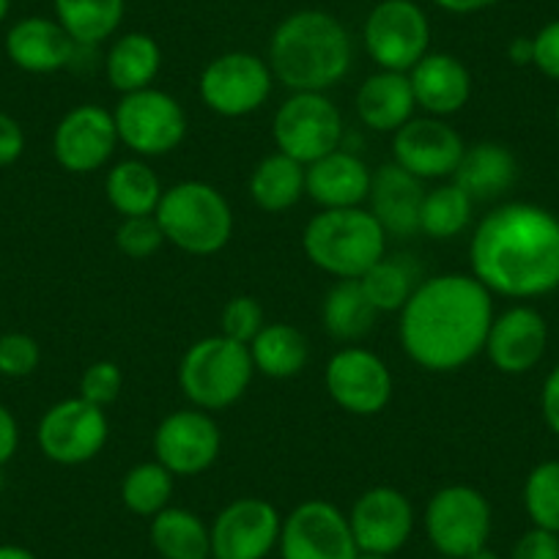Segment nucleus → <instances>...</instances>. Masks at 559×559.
<instances>
[{
    "label": "nucleus",
    "instance_id": "nucleus-1",
    "mask_svg": "<svg viewBox=\"0 0 559 559\" xmlns=\"http://www.w3.org/2000/svg\"><path fill=\"white\" fill-rule=\"evenodd\" d=\"M397 319L403 354L428 373H455L486 348L493 294L475 274L448 272L419 280Z\"/></svg>",
    "mask_w": 559,
    "mask_h": 559
},
{
    "label": "nucleus",
    "instance_id": "nucleus-2",
    "mask_svg": "<svg viewBox=\"0 0 559 559\" xmlns=\"http://www.w3.org/2000/svg\"><path fill=\"white\" fill-rule=\"evenodd\" d=\"M469 266L499 297H548L559 288V217L537 203H502L477 223Z\"/></svg>",
    "mask_w": 559,
    "mask_h": 559
},
{
    "label": "nucleus",
    "instance_id": "nucleus-3",
    "mask_svg": "<svg viewBox=\"0 0 559 559\" xmlns=\"http://www.w3.org/2000/svg\"><path fill=\"white\" fill-rule=\"evenodd\" d=\"M266 63L294 94H324L352 69V36L332 14L305 9L274 28Z\"/></svg>",
    "mask_w": 559,
    "mask_h": 559
},
{
    "label": "nucleus",
    "instance_id": "nucleus-4",
    "mask_svg": "<svg viewBox=\"0 0 559 559\" xmlns=\"http://www.w3.org/2000/svg\"><path fill=\"white\" fill-rule=\"evenodd\" d=\"M386 239L370 209H321L305 228L302 250L330 277L359 280L386 255Z\"/></svg>",
    "mask_w": 559,
    "mask_h": 559
},
{
    "label": "nucleus",
    "instance_id": "nucleus-5",
    "mask_svg": "<svg viewBox=\"0 0 559 559\" xmlns=\"http://www.w3.org/2000/svg\"><path fill=\"white\" fill-rule=\"evenodd\" d=\"M154 217L163 228L165 241L187 255H214L234 236L228 198L206 181H179L168 187Z\"/></svg>",
    "mask_w": 559,
    "mask_h": 559
},
{
    "label": "nucleus",
    "instance_id": "nucleus-6",
    "mask_svg": "<svg viewBox=\"0 0 559 559\" xmlns=\"http://www.w3.org/2000/svg\"><path fill=\"white\" fill-rule=\"evenodd\" d=\"M255 365L250 348L225 335H209L192 343L179 362L181 395L201 412H223L250 390Z\"/></svg>",
    "mask_w": 559,
    "mask_h": 559
},
{
    "label": "nucleus",
    "instance_id": "nucleus-7",
    "mask_svg": "<svg viewBox=\"0 0 559 559\" xmlns=\"http://www.w3.org/2000/svg\"><path fill=\"white\" fill-rule=\"evenodd\" d=\"M491 504L477 488L455 483L444 486L428 499L423 513V530L439 557L466 559L491 537Z\"/></svg>",
    "mask_w": 559,
    "mask_h": 559
},
{
    "label": "nucleus",
    "instance_id": "nucleus-8",
    "mask_svg": "<svg viewBox=\"0 0 559 559\" xmlns=\"http://www.w3.org/2000/svg\"><path fill=\"white\" fill-rule=\"evenodd\" d=\"M118 143L134 157L154 159L176 152L187 138V112L176 96L159 88L123 94L112 110Z\"/></svg>",
    "mask_w": 559,
    "mask_h": 559
},
{
    "label": "nucleus",
    "instance_id": "nucleus-9",
    "mask_svg": "<svg viewBox=\"0 0 559 559\" xmlns=\"http://www.w3.org/2000/svg\"><path fill=\"white\" fill-rule=\"evenodd\" d=\"M272 140L280 154L308 168L341 148L343 116L326 94H292L274 112Z\"/></svg>",
    "mask_w": 559,
    "mask_h": 559
},
{
    "label": "nucleus",
    "instance_id": "nucleus-10",
    "mask_svg": "<svg viewBox=\"0 0 559 559\" xmlns=\"http://www.w3.org/2000/svg\"><path fill=\"white\" fill-rule=\"evenodd\" d=\"M362 39L376 67L408 74L431 52V23L414 0H381L365 20Z\"/></svg>",
    "mask_w": 559,
    "mask_h": 559
},
{
    "label": "nucleus",
    "instance_id": "nucleus-11",
    "mask_svg": "<svg viewBox=\"0 0 559 559\" xmlns=\"http://www.w3.org/2000/svg\"><path fill=\"white\" fill-rule=\"evenodd\" d=\"M107 437L110 423L105 408L83 401L80 395L52 403L36 428L41 455L58 466L88 464L105 450Z\"/></svg>",
    "mask_w": 559,
    "mask_h": 559
},
{
    "label": "nucleus",
    "instance_id": "nucleus-12",
    "mask_svg": "<svg viewBox=\"0 0 559 559\" xmlns=\"http://www.w3.org/2000/svg\"><path fill=\"white\" fill-rule=\"evenodd\" d=\"M274 74L263 58L252 52H223L206 63L198 83L201 102L223 118L252 116L272 96Z\"/></svg>",
    "mask_w": 559,
    "mask_h": 559
},
{
    "label": "nucleus",
    "instance_id": "nucleus-13",
    "mask_svg": "<svg viewBox=\"0 0 559 559\" xmlns=\"http://www.w3.org/2000/svg\"><path fill=\"white\" fill-rule=\"evenodd\" d=\"M280 559H357L348 515L326 499H308L283 519Z\"/></svg>",
    "mask_w": 559,
    "mask_h": 559
},
{
    "label": "nucleus",
    "instance_id": "nucleus-14",
    "mask_svg": "<svg viewBox=\"0 0 559 559\" xmlns=\"http://www.w3.org/2000/svg\"><path fill=\"white\" fill-rule=\"evenodd\" d=\"M332 403L354 417L381 414L392 401V373L379 354L362 346H343L324 368Z\"/></svg>",
    "mask_w": 559,
    "mask_h": 559
},
{
    "label": "nucleus",
    "instance_id": "nucleus-15",
    "mask_svg": "<svg viewBox=\"0 0 559 559\" xmlns=\"http://www.w3.org/2000/svg\"><path fill=\"white\" fill-rule=\"evenodd\" d=\"M223 450L217 419L201 408H179L154 431V455L174 477H195L212 469Z\"/></svg>",
    "mask_w": 559,
    "mask_h": 559
},
{
    "label": "nucleus",
    "instance_id": "nucleus-16",
    "mask_svg": "<svg viewBox=\"0 0 559 559\" xmlns=\"http://www.w3.org/2000/svg\"><path fill=\"white\" fill-rule=\"evenodd\" d=\"M212 530V559H266L277 548L283 519L269 499L241 497L225 504Z\"/></svg>",
    "mask_w": 559,
    "mask_h": 559
},
{
    "label": "nucleus",
    "instance_id": "nucleus-17",
    "mask_svg": "<svg viewBox=\"0 0 559 559\" xmlns=\"http://www.w3.org/2000/svg\"><path fill=\"white\" fill-rule=\"evenodd\" d=\"M464 138L444 118H412L392 134V163L419 181L453 179L461 157Z\"/></svg>",
    "mask_w": 559,
    "mask_h": 559
},
{
    "label": "nucleus",
    "instance_id": "nucleus-18",
    "mask_svg": "<svg viewBox=\"0 0 559 559\" xmlns=\"http://www.w3.org/2000/svg\"><path fill=\"white\" fill-rule=\"evenodd\" d=\"M118 146L116 118L102 105H78L52 132V157L69 174H96Z\"/></svg>",
    "mask_w": 559,
    "mask_h": 559
},
{
    "label": "nucleus",
    "instance_id": "nucleus-19",
    "mask_svg": "<svg viewBox=\"0 0 559 559\" xmlns=\"http://www.w3.org/2000/svg\"><path fill=\"white\" fill-rule=\"evenodd\" d=\"M359 554L392 557L408 543L414 532V504L392 486H376L359 493L348 513Z\"/></svg>",
    "mask_w": 559,
    "mask_h": 559
},
{
    "label": "nucleus",
    "instance_id": "nucleus-20",
    "mask_svg": "<svg viewBox=\"0 0 559 559\" xmlns=\"http://www.w3.org/2000/svg\"><path fill=\"white\" fill-rule=\"evenodd\" d=\"M548 348V324L530 305L493 316L483 354L504 376H524L540 365Z\"/></svg>",
    "mask_w": 559,
    "mask_h": 559
},
{
    "label": "nucleus",
    "instance_id": "nucleus-21",
    "mask_svg": "<svg viewBox=\"0 0 559 559\" xmlns=\"http://www.w3.org/2000/svg\"><path fill=\"white\" fill-rule=\"evenodd\" d=\"M412 94L426 116L448 118L464 110L472 99V74L464 61L450 52H428L408 72Z\"/></svg>",
    "mask_w": 559,
    "mask_h": 559
},
{
    "label": "nucleus",
    "instance_id": "nucleus-22",
    "mask_svg": "<svg viewBox=\"0 0 559 559\" xmlns=\"http://www.w3.org/2000/svg\"><path fill=\"white\" fill-rule=\"evenodd\" d=\"M80 47L61 28L58 20L25 17L7 34V56L28 74H52L72 67Z\"/></svg>",
    "mask_w": 559,
    "mask_h": 559
},
{
    "label": "nucleus",
    "instance_id": "nucleus-23",
    "mask_svg": "<svg viewBox=\"0 0 559 559\" xmlns=\"http://www.w3.org/2000/svg\"><path fill=\"white\" fill-rule=\"evenodd\" d=\"M370 181L373 174L365 159L337 148L305 168V195L321 209H354L368 201Z\"/></svg>",
    "mask_w": 559,
    "mask_h": 559
},
{
    "label": "nucleus",
    "instance_id": "nucleus-24",
    "mask_svg": "<svg viewBox=\"0 0 559 559\" xmlns=\"http://www.w3.org/2000/svg\"><path fill=\"white\" fill-rule=\"evenodd\" d=\"M426 187L401 165H381L370 181V214L379 219L386 236L419 234V212L426 201Z\"/></svg>",
    "mask_w": 559,
    "mask_h": 559
},
{
    "label": "nucleus",
    "instance_id": "nucleus-25",
    "mask_svg": "<svg viewBox=\"0 0 559 559\" xmlns=\"http://www.w3.org/2000/svg\"><path fill=\"white\" fill-rule=\"evenodd\" d=\"M354 107H357L359 121L370 132L395 134L403 123L412 121L414 110H417L408 74L379 69L359 85L357 96H354Z\"/></svg>",
    "mask_w": 559,
    "mask_h": 559
},
{
    "label": "nucleus",
    "instance_id": "nucleus-26",
    "mask_svg": "<svg viewBox=\"0 0 559 559\" xmlns=\"http://www.w3.org/2000/svg\"><path fill=\"white\" fill-rule=\"evenodd\" d=\"M519 181V163L515 154L502 143H475L464 148L459 168L453 174V185H459L475 203L493 201L513 190Z\"/></svg>",
    "mask_w": 559,
    "mask_h": 559
},
{
    "label": "nucleus",
    "instance_id": "nucleus-27",
    "mask_svg": "<svg viewBox=\"0 0 559 559\" xmlns=\"http://www.w3.org/2000/svg\"><path fill=\"white\" fill-rule=\"evenodd\" d=\"M159 67H163V50H159L157 39H152L148 34H140V31L118 36L105 58L107 83L121 96L152 88Z\"/></svg>",
    "mask_w": 559,
    "mask_h": 559
},
{
    "label": "nucleus",
    "instance_id": "nucleus-28",
    "mask_svg": "<svg viewBox=\"0 0 559 559\" xmlns=\"http://www.w3.org/2000/svg\"><path fill=\"white\" fill-rule=\"evenodd\" d=\"M163 181L146 159H123L105 179L107 203L123 217H152L163 201Z\"/></svg>",
    "mask_w": 559,
    "mask_h": 559
},
{
    "label": "nucleus",
    "instance_id": "nucleus-29",
    "mask_svg": "<svg viewBox=\"0 0 559 559\" xmlns=\"http://www.w3.org/2000/svg\"><path fill=\"white\" fill-rule=\"evenodd\" d=\"M252 203L266 214H283L305 195V165L286 154H269L252 168L247 181Z\"/></svg>",
    "mask_w": 559,
    "mask_h": 559
},
{
    "label": "nucleus",
    "instance_id": "nucleus-30",
    "mask_svg": "<svg viewBox=\"0 0 559 559\" xmlns=\"http://www.w3.org/2000/svg\"><path fill=\"white\" fill-rule=\"evenodd\" d=\"M154 551L163 559H212V530L187 508H165L152 519Z\"/></svg>",
    "mask_w": 559,
    "mask_h": 559
},
{
    "label": "nucleus",
    "instance_id": "nucleus-31",
    "mask_svg": "<svg viewBox=\"0 0 559 559\" xmlns=\"http://www.w3.org/2000/svg\"><path fill=\"white\" fill-rule=\"evenodd\" d=\"M255 373L266 379H294L305 370L310 359L308 337L294 324H263V330L252 337L250 346Z\"/></svg>",
    "mask_w": 559,
    "mask_h": 559
},
{
    "label": "nucleus",
    "instance_id": "nucleus-32",
    "mask_svg": "<svg viewBox=\"0 0 559 559\" xmlns=\"http://www.w3.org/2000/svg\"><path fill=\"white\" fill-rule=\"evenodd\" d=\"M56 20L78 47H96L121 28L127 0H52Z\"/></svg>",
    "mask_w": 559,
    "mask_h": 559
},
{
    "label": "nucleus",
    "instance_id": "nucleus-33",
    "mask_svg": "<svg viewBox=\"0 0 559 559\" xmlns=\"http://www.w3.org/2000/svg\"><path fill=\"white\" fill-rule=\"evenodd\" d=\"M376 319H379V310L365 297L359 280H337L321 305L324 330L343 343H354L368 335Z\"/></svg>",
    "mask_w": 559,
    "mask_h": 559
},
{
    "label": "nucleus",
    "instance_id": "nucleus-34",
    "mask_svg": "<svg viewBox=\"0 0 559 559\" xmlns=\"http://www.w3.org/2000/svg\"><path fill=\"white\" fill-rule=\"evenodd\" d=\"M359 286H362L370 305L379 310V316L401 313L403 305L414 294V288L419 286V272L406 258L384 255L359 277Z\"/></svg>",
    "mask_w": 559,
    "mask_h": 559
},
{
    "label": "nucleus",
    "instance_id": "nucleus-35",
    "mask_svg": "<svg viewBox=\"0 0 559 559\" xmlns=\"http://www.w3.org/2000/svg\"><path fill=\"white\" fill-rule=\"evenodd\" d=\"M475 201L461 190L459 185L448 181L426 192L423 212H419V234L431 236L437 241H448L461 236L472 223Z\"/></svg>",
    "mask_w": 559,
    "mask_h": 559
},
{
    "label": "nucleus",
    "instance_id": "nucleus-36",
    "mask_svg": "<svg viewBox=\"0 0 559 559\" xmlns=\"http://www.w3.org/2000/svg\"><path fill=\"white\" fill-rule=\"evenodd\" d=\"M174 480L176 477L154 461H143V464L132 466L121 480V502L129 513L140 515V519H154L170 508L174 499Z\"/></svg>",
    "mask_w": 559,
    "mask_h": 559
},
{
    "label": "nucleus",
    "instance_id": "nucleus-37",
    "mask_svg": "<svg viewBox=\"0 0 559 559\" xmlns=\"http://www.w3.org/2000/svg\"><path fill=\"white\" fill-rule=\"evenodd\" d=\"M524 510L532 526L559 535V461H543L526 475Z\"/></svg>",
    "mask_w": 559,
    "mask_h": 559
},
{
    "label": "nucleus",
    "instance_id": "nucleus-38",
    "mask_svg": "<svg viewBox=\"0 0 559 559\" xmlns=\"http://www.w3.org/2000/svg\"><path fill=\"white\" fill-rule=\"evenodd\" d=\"M165 245V234L157 217H123L116 228V247L132 261L154 258Z\"/></svg>",
    "mask_w": 559,
    "mask_h": 559
},
{
    "label": "nucleus",
    "instance_id": "nucleus-39",
    "mask_svg": "<svg viewBox=\"0 0 559 559\" xmlns=\"http://www.w3.org/2000/svg\"><path fill=\"white\" fill-rule=\"evenodd\" d=\"M263 324H266V321H263L261 302H258L255 297H247V294H241V297H234L225 302L223 316H219V326H223V332H219V335L250 346L252 337L263 330Z\"/></svg>",
    "mask_w": 559,
    "mask_h": 559
},
{
    "label": "nucleus",
    "instance_id": "nucleus-40",
    "mask_svg": "<svg viewBox=\"0 0 559 559\" xmlns=\"http://www.w3.org/2000/svg\"><path fill=\"white\" fill-rule=\"evenodd\" d=\"M41 362V348L36 337L25 332H7L0 335V376L7 379H25Z\"/></svg>",
    "mask_w": 559,
    "mask_h": 559
},
{
    "label": "nucleus",
    "instance_id": "nucleus-41",
    "mask_svg": "<svg viewBox=\"0 0 559 559\" xmlns=\"http://www.w3.org/2000/svg\"><path fill=\"white\" fill-rule=\"evenodd\" d=\"M121 390L123 373L116 362H110V359L91 362L88 368L83 370V376H80V397L99 408H107L110 403H116Z\"/></svg>",
    "mask_w": 559,
    "mask_h": 559
},
{
    "label": "nucleus",
    "instance_id": "nucleus-42",
    "mask_svg": "<svg viewBox=\"0 0 559 559\" xmlns=\"http://www.w3.org/2000/svg\"><path fill=\"white\" fill-rule=\"evenodd\" d=\"M532 45H535V61H532V67L546 74L548 80H557L559 83V20H551V23L543 25L532 36Z\"/></svg>",
    "mask_w": 559,
    "mask_h": 559
},
{
    "label": "nucleus",
    "instance_id": "nucleus-43",
    "mask_svg": "<svg viewBox=\"0 0 559 559\" xmlns=\"http://www.w3.org/2000/svg\"><path fill=\"white\" fill-rule=\"evenodd\" d=\"M510 559H559V535L532 526L515 540Z\"/></svg>",
    "mask_w": 559,
    "mask_h": 559
},
{
    "label": "nucleus",
    "instance_id": "nucleus-44",
    "mask_svg": "<svg viewBox=\"0 0 559 559\" xmlns=\"http://www.w3.org/2000/svg\"><path fill=\"white\" fill-rule=\"evenodd\" d=\"M25 152V132L23 123L14 116L0 110V168L17 163Z\"/></svg>",
    "mask_w": 559,
    "mask_h": 559
},
{
    "label": "nucleus",
    "instance_id": "nucleus-45",
    "mask_svg": "<svg viewBox=\"0 0 559 559\" xmlns=\"http://www.w3.org/2000/svg\"><path fill=\"white\" fill-rule=\"evenodd\" d=\"M540 412L548 431L559 437V365L546 376L540 390Z\"/></svg>",
    "mask_w": 559,
    "mask_h": 559
},
{
    "label": "nucleus",
    "instance_id": "nucleus-46",
    "mask_svg": "<svg viewBox=\"0 0 559 559\" xmlns=\"http://www.w3.org/2000/svg\"><path fill=\"white\" fill-rule=\"evenodd\" d=\"M20 448V426L12 408L0 403V466H7L9 461L17 455Z\"/></svg>",
    "mask_w": 559,
    "mask_h": 559
},
{
    "label": "nucleus",
    "instance_id": "nucleus-47",
    "mask_svg": "<svg viewBox=\"0 0 559 559\" xmlns=\"http://www.w3.org/2000/svg\"><path fill=\"white\" fill-rule=\"evenodd\" d=\"M442 12L450 14H475L483 12V9H491L497 7L499 0H433Z\"/></svg>",
    "mask_w": 559,
    "mask_h": 559
},
{
    "label": "nucleus",
    "instance_id": "nucleus-48",
    "mask_svg": "<svg viewBox=\"0 0 559 559\" xmlns=\"http://www.w3.org/2000/svg\"><path fill=\"white\" fill-rule=\"evenodd\" d=\"M508 58L515 67H532L535 61V45H532V36H519V39L510 41Z\"/></svg>",
    "mask_w": 559,
    "mask_h": 559
},
{
    "label": "nucleus",
    "instance_id": "nucleus-49",
    "mask_svg": "<svg viewBox=\"0 0 559 559\" xmlns=\"http://www.w3.org/2000/svg\"><path fill=\"white\" fill-rule=\"evenodd\" d=\"M0 559H39L31 548L17 546V543H3L0 546Z\"/></svg>",
    "mask_w": 559,
    "mask_h": 559
},
{
    "label": "nucleus",
    "instance_id": "nucleus-50",
    "mask_svg": "<svg viewBox=\"0 0 559 559\" xmlns=\"http://www.w3.org/2000/svg\"><path fill=\"white\" fill-rule=\"evenodd\" d=\"M466 559H502V557H499L497 551H491V548H488V546H483V548H477L475 554H469V557H466Z\"/></svg>",
    "mask_w": 559,
    "mask_h": 559
},
{
    "label": "nucleus",
    "instance_id": "nucleus-51",
    "mask_svg": "<svg viewBox=\"0 0 559 559\" xmlns=\"http://www.w3.org/2000/svg\"><path fill=\"white\" fill-rule=\"evenodd\" d=\"M9 9H12V0H0V25L7 23V17H9Z\"/></svg>",
    "mask_w": 559,
    "mask_h": 559
},
{
    "label": "nucleus",
    "instance_id": "nucleus-52",
    "mask_svg": "<svg viewBox=\"0 0 559 559\" xmlns=\"http://www.w3.org/2000/svg\"><path fill=\"white\" fill-rule=\"evenodd\" d=\"M357 559H392V557H381V554H359Z\"/></svg>",
    "mask_w": 559,
    "mask_h": 559
},
{
    "label": "nucleus",
    "instance_id": "nucleus-53",
    "mask_svg": "<svg viewBox=\"0 0 559 559\" xmlns=\"http://www.w3.org/2000/svg\"><path fill=\"white\" fill-rule=\"evenodd\" d=\"M3 486H7V477H3V466H0V491H3Z\"/></svg>",
    "mask_w": 559,
    "mask_h": 559
},
{
    "label": "nucleus",
    "instance_id": "nucleus-54",
    "mask_svg": "<svg viewBox=\"0 0 559 559\" xmlns=\"http://www.w3.org/2000/svg\"><path fill=\"white\" fill-rule=\"evenodd\" d=\"M557 127H559V105H557Z\"/></svg>",
    "mask_w": 559,
    "mask_h": 559
},
{
    "label": "nucleus",
    "instance_id": "nucleus-55",
    "mask_svg": "<svg viewBox=\"0 0 559 559\" xmlns=\"http://www.w3.org/2000/svg\"><path fill=\"white\" fill-rule=\"evenodd\" d=\"M433 559H448V557H433Z\"/></svg>",
    "mask_w": 559,
    "mask_h": 559
}]
</instances>
